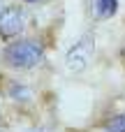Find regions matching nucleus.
Masks as SVG:
<instances>
[{
	"label": "nucleus",
	"instance_id": "obj_1",
	"mask_svg": "<svg viewBox=\"0 0 125 132\" xmlns=\"http://www.w3.org/2000/svg\"><path fill=\"white\" fill-rule=\"evenodd\" d=\"M42 56H44V49L39 42L35 39H19L14 44H9L5 49V60L7 65L16 67V70H30V67H37L42 63Z\"/></svg>",
	"mask_w": 125,
	"mask_h": 132
},
{
	"label": "nucleus",
	"instance_id": "obj_4",
	"mask_svg": "<svg viewBox=\"0 0 125 132\" xmlns=\"http://www.w3.org/2000/svg\"><path fill=\"white\" fill-rule=\"evenodd\" d=\"M90 12L95 19L104 21L118 12V0H90Z\"/></svg>",
	"mask_w": 125,
	"mask_h": 132
},
{
	"label": "nucleus",
	"instance_id": "obj_3",
	"mask_svg": "<svg viewBox=\"0 0 125 132\" xmlns=\"http://www.w3.org/2000/svg\"><path fill=\"white\" fill-rule=\"evenodd\" d=\"M26 26V12L21 7H5L0 12V37H16Z\"/></svg>",
	"mask_w": 125,
	"mask_h": 132
},
{
	"label": "nucleus",
	"instance_id": "obj_2",
	"mask_svg": "<svg viewBox=\"0 0 125 132\" xmlns=\"http://www.w3.org/2000/svg\"><path fill=\"white\" fill-rule=\"evenodd\" d=\"M93 51H95V37L90 32H86L70 46V51L65 56V67L70 72H84L93 58Z\"/></svg>",
	"mask_w": 125,
	"mask_h": 132
},
{
	"label": "nucleus",
	"instance_id": "obj_5",
	"mask_svg": "<svg viewBox=\"0 0 125 132\" xmlns=\"http://www.w3.org/2000/svg\"><path fill=\"white\" fill-rule=\"evenodd\" d=\"M107 130L109 132H125V114H116L107 121Z\"/></svg>",
	"mask_w": 125,
	"mask_h": 132
},
{
	"label": "nucleus",
	"instance_id": "obj_6",
	"mask_svg": "<svg viewBox=\"0 0 125 132\" xmlns=\"http://www.w3.org/2000/svg\"><path fill=\"white\" fill-rule=\"evenodd\" d=\"M26 2H37V0H26Z\"/></svg>",
	"mask_w": 125,
	"mask_h": 132
}]
</instances>
